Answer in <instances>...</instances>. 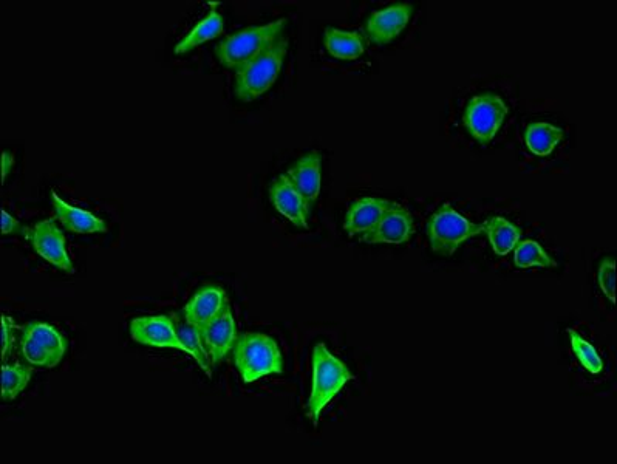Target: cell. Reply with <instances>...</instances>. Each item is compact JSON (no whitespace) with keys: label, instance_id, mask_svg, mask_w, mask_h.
Returning <instances> with one entry per match:
<instances>
[{"label":"cell","instance_id":"cell-5","mask_svg":"<svg viewBox=\"0 0 617 464\" xmlns=\"http://www.w3.org/2000/svg\"><path fill=\"white\" fill-rule=\"evenodd\" d=\"M486 231L485 225H475L458 214L449 203L441 206L427 223L430 246L441 256H452L461 243Z\"/></svg>","mask_w":617,"mask_h":464},{"label":"cell","instance_id":"cell-26","mask_svg":"<svg viewBox=\"0 0 617 464\" xmlns=\"http://www.w3.org/2000/svg\"><path fill=\"white\" fill-rule=\"evenodd\" d=\"M597 279H599L600 290L604 291L605 296L614 304L616 302V262L614 259H605L600 263Z\"/></svg>","mask_w":617,"mask_h":464},{"label":"cell","instance_id":"cell-8","mask_svg":"<svg viewBox=\"0 0 617 464\" xmlns=\"http://www.w3.org/2000/svg\"><path fill=\"white\" fill-rule=\"evenodd\" d=\"M27 239L33 250L42 259L55 265L58 270L67 274H75L72 259L67 251L64 232L56 225L55 220L45 219L28 229Z\"/></svg>","mask_w":617,"mask_h":464},{"label":"cell","instance_id":"cell-14","mask_svg":"<svg viewBox=\"0 0 617 464\" xmlns=\"http://www.w3.org/2000/svg\"><path fill=\"white\" fill-rule=\"evenodd\" d=\"M270 200L274 208L283 217H287L293 225L299 226V228H307L308 214H310L311 206L297 192V189L291 185L287 175H280L279 178L273 181V185L270 188Z\"/></svg>","mask_w":617,"mask_h":464},{"label":"cell","instance_id":"cell-3","mask_svg":"<svg viewBox=\"0 0 617 464\" xmlns=\"http://www.w3.org/2000/svg\"><path fill=\"white\" fill-rule=\"evenodd\" d=\"M287 19H277L270 24L249 27L236 35L226 36L215 45V58L229 70H237L246 62L265 52L277 39L282 38Z\"/></svg>","mask_w":617,"mask_h":464},{"label":"cell","instance_id":"cell-1","mask_svg":"<svg viewBox=\"0 0 617 464\" xmlns=\"http://www.w3.org/2000/svg\"><path fill=\"white\" fill-rule=\"evenodd\" d=\"M290 41L285 36L277 39L270 48L236 70L234 95L243 103H251L273 87L282 70Z\"/></svg>","mask_w":617,"mask_h":464},{"label":"cell","instance_id":"cell-20","mask_svg":"<svg viewBox=\"0 0 617 464\" xmlns=\"http://www.w3.org/2000/svg\"><path fill=\"white\" fill-rule=\"evenodd\" d=\"M563 137H565V132L553 124L532 123L526 129L525 143L532 154L546 157L556 149Z\"/></svg>","mask_w":617,"mask_h":464},{"label":"cell","instance_id":"cell-12","mask_svg":"<svg viewBox=\"0 0 617 464\" xmlns=\"http://www.w3.org/2000/svg\"><path fill=\"white\" fill-rule=\"evenodd\" d=\"M413 219L410 212L398 203L390 202L389 208L382 215L381 222L369 234L362 236V242L370 245L389 243V245H401L412 239Z\"/></svg>","mask_w":617,"mask_h":464},{"label":"cell","instance_id":"cell-6","mask_svg":"<svg viewBox=\"0 0 617 464\" xmlns=\"http://www.w3.org/2000/svg\"><path fill=\"white\" fill-rule=\"evenodd\" d=\"M69 341L53 325L30 322L22 330L21 352L31 366L55 369L64 359Z\"/></svg>","mask_w":617,"mask_h":464},{"label":"cell","instance_id":"cell-10","mask_svg":"<svg viewBox=\"0 0 617 464\" xmlns=\"http://www.w3.org/2000/svg\"><path fill=\"white\" fill-rule=\"evenodd\" d=\"M198 331H200V338H202L209 359L214 366H217L220 361L228 356L231 350H234V345L239 339L236 319L232 314L231 305H226L222 313L211 324L200 328Z\"/></svg>","mask_w":617,"mask_h":464},{"label":"cell","instance_id":"cell-17","mask_svg":"<svg viewBox=\"0 0 617 464\" xmlns=\"http://www.w3.org/2000/svg\"><path fill=\"white\" fill-rule=\"evenodd\" d=\"M52 200L56 217L67 231L76 232V234H98V232L104 234L109 229L104 220L98 219L86 209L69 205L55 191H52Z\"/></svg>","mask_w":617,"mask_h":464},{"label":"cell","instance_id":"cell-24","mask_svg":"<svg viewBox=\"0 0 617 464\" xmlns=\"http://www.w3.org/2000/svg\"><path fill=\"white\" fill-rule=\"evenodd\" d=\"M177 331L178 336H180V341L185 345V352L194 356L195 361L200 364V367H202L208 375H211V370H209L211 369V366H209V355L208 352H206L205 345H203L202 338H200V331L192 327V325H189L186 321L185 324H178Z\"/></svg>","mask_w":617,"mask_h":464},{"label":"cell","instance_id":"cell-21","mask_svg":"<svg viewBox=\"0 0 617 464\" xmlns=\"http://www.w3.org/2000/svg\"><path fill=\"white\" fill-rule=\"evenodd\" d=\"M492 250L498 256H506L519 245L523 232L503 217H492L485 223Z\"/></svg>","mask_w":617,"mask_h":464},{"label":"cell","instance_id":"cell-16","mask_svg":"<svg viewBox=\"0 0 617 464\" xmlns=\"http://www.w3.org/2000/svg\"><path fill=\"white\" fill-rule=\"evenodd\" d=\"M389 200L382 198L365 197L359 198L348 209L347 217H345L344 229L348 232V236H365L381 222L382 215L389 208Z\"/></svg>","mask_w":617,"mask_h":464},{"label":"cell","instance_id":"cell-11","mask_svg":"<svg viewBox=\"0 0 617 464\" xmlns=\"http://www.w3.org/2000/svg\"><path fill=\"white\" fill-rule=\"evenodd\" d=\"M412 18V5L395 4L375 11L365 22L364 38L375 45H386L398 38Z\"/></svg>","mask_w":617,"mask_h":464},{"label":"cell","instance_id":"cell-15","mask_svg":"<svg viewBox=\"0 0 617 464\" xmlns=\"http://www.w3.org/2000/svg\"><path fill=\"white\" fill-rule=\"evenodd\" d=\"M321 164V154L318 151H313L300 158L293 168L285 174L291 181V185L307 200L310 206L318 202L319 195H321Z\"/></svg>","mask_w":617,"mask_h":464},{"label":"cell","instance_id":"cell-29","mask_svg":"<svg viewBox=\"0 0 617 464\" xmlns=\"http://www.w3.org/2000/svg\"><path fill=\"white\" fill-rule=\"evenodd\" d=\"M14 155L11 152H4L2 154V180H7L8 172L13 169Z\"/></svg>","mask_w":617,"mask_h":464},{"label":"cell","instance_id":"cell-28","mask_svg":"<svg viewBox=\"0 0 617 464\" xmlns=\"http://www.w3.org/2000/svg\"><path fill=\"white\" fill-rule=\"evenodd\" d=\"M2 232H4L5 236L8 234H25L27 237L28 229H22L21 223L18 220L14 219L13 215L8 214L7 211L2 212Z\"/></svg>","mask_w":617,"mask_h":464},{"label":"cell","instance_id":"cell-2","mask_svg":"<svg viewBox=\"0 0 617 464\" xmlns=\"http://www.w3.org/2000/svg\"><path fill=\"white\" fill-rule=\"evenodd\" d=\"M234 364L243 381L256 383L263 376L283 372V356L279 345L263 333H243L234 345Z\"/></svg>","mask_w":617,"mask_h":464},{"label":"cell","instance_id":"cell-19","mask_svg":"<svg viewBox=\"0 0 617 464\" xmlns=\"http://www.w3.org/2000/svg\"><path fill=\"white\" fill-rule=\"evenodd\" d=\"M325 48L331 56L344 61H355L365 52V38L356 31H344L339 28L325 30Z\"/></svg>","mask_w":617,"mask_h":464},{"label":"cell","instance_id":"cell-25","mask_svg":"<svg viewBox=\"0 0 617 464\" xmlns=\"http://www.w3.org/2000/svg\"><path fill=\"white\" fill-rule=\"evenodd\" d=\"M568 333H570L571 336V347H573L574 355L579 359L580 364H582L588 372L593 373V375L602 372V369H604V362L600 359L596 348H594L587 339L582 338L576 330H568Z\"/></svg>","mask_w":617,"mask_h":464},{"label":"cell","instance_id":"cell-18","mask_svg":"<svg viewBox=\"0 0 617 464\" xmlns=\"http://www.w3.org/2000/svg\"><path fill=\"white\" fill-rule=\"evenodd\" d=\"M225 30V21L220 11L215 8V4L211 5V11L206 14V18L198 22L189 35L181 39L177 45H175V55H185V53L192 52L198 45L205 44V42L211 41V39L219 38L222 35V31Z\"/></svg>","mask_w":617,"mask_h":464},{"label":"cell","instance_id":"cell-4","mask_svg":"<svg viewBox=\"0 0 617 464\" xmlns=\"http://www.w3.org/2000/svg\"><path fill=\"white\" fill-rule=\"evenodd\" d=\"M352 379V373L341 359L331 355L325 344L316 345L313 350V389L305 407L307 417L318 424L322 410Z\"/></svg>","mask_w":617,"mask_h":464},{"label":"cell","instance_id":"cell-27","mask_svg":"<svg viewBox=\"0 0 617 464\" xmlns=\"http://www.w3.org/2000/svg\"><path fill=\"white\" fill-rule=\"evenodd\" d=\"M13 330H14V321L8 316H4L2 318V344H4V359L8 358L11 350H13Z\"/></svg>","mask_w":617,"mask_h":464},{"label":"cell","instance_id":"cell-22","mask_svg":"<svg viewBox=\"0 0 617 464\" xmlns=\"http://www.w3.org/2000/svg\"><path fill=\"white\" fill-rule=\"evenodd\" d=\"M31 376H33V369L30 367L21 366V364L4 366L2 369V398L5 401L16 400L30 383Z\"/></svg>","mask_w":617,"mask_h":464},{"label":"cell","instance_id":"cell-13","mask_svg":"<svg viewBox=\"0 0 617 464\" xmlns=\"http://www.w3.org/2000/svg\"><path fill=\"white\" fill-rule=\"evenodd\" d=\"M226 305H228V296L223 288L217 285H205L185 305L183 316L189 325L200 330L211 324L222 313Z\"/></svg>","mask_w":617,"mask_h":464},{"label":"cell","instance_id":"cell-7","mask_svg":"<svg viewBox=\"0 0 617 464\" xmlns=\"http://www.w3.org/2000/svg\"><path fill=\"white\" fill-rule=\"evenodd\" d=\"M508 112V106L500 96L492 93L477 95L469 99L468 106L464 109V126L474 140L486 146L498 134Z\"/></svg>","mask_w":617,"mask_h":464},{"label":"cell","instance_id":"cell-9","mask_svg":"<svg viewBox=\"0 0 617 464\" xmlns=\"http://www.w3.org/2000/svg\"><path fill=\"white\" fill-rule=\"evenodd\" d=\"M130 336L138 344L150 347L177 348L185 352V345L180 341L177 327L166 314L158 316H141L130 322Z\"/></svg>","mask_w":617,"mask_h":464},{"label":"cell","instance_id":"cell-23","mask_svg":"<svg viewBox=\"0 0 617 464\" xmlns=\"http://www.w3.org/2000/svg\"><path fill=\"white\" fill-rule=\"evenodd\" d=\"M514 262L523 270L532 267H556V262L542 250V246L536 240H523L520 245L515 246Z\"/></svg>","mask_w":617,"mask_h":464}]
</instances>
